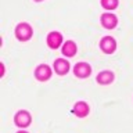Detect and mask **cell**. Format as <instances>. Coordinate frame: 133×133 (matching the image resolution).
<instances>
[{
    "instance_id": "obj_12",
    "label": "cell",
    "mask_w": 133,
    "mask_h": 133,
    "mask_svg": "<svg viewBox=\"0 0 133 133\" xmlns=\"http://www.w3.org/2000/svg\"><path fill=\"white\" fill-rule=\"evenodd\" d=\"M101 6L107 10H114L118 6V0H101Z\"/></svg>"
},
{
    "instance_id": "obj_6",
    "label": "cell",
    "mask_w": 133,
    "mask_h": 133,
    "mask_svg": "<svg viewBox=\"0 0 133 133\" xmlns=\"http://www.w3.org/2000/svg\"><path fill=\"white\" fill-rule=\"evenodd\" d=\"M15 123L18 125L19 128H26L28 125L31 123V115H29L26 111H19L18 114L15 115Z\"/></svg>"
},
{
    "instance_id": "obj_4",
    "label": "cell",
    "mask_w": 133,
    "mask_h": 133,
    "mask_svg": "<svg viewBox=\"0 0 133 133\" xmlns=\"http://www.w3.org/2000/svg\"><path fill=\"white\" fill-rule=\"evenodd\" d=\"M35 76L39 79V81H47V79H50V76H51V69H50L49 65L46 64H42L37 66V69L35 71Z\"/></svg>"
},
{
    "instance_id": "obj_1",
    "label": "cell",
    "mask_w": 133,
    "mask_h": 133,
    "mask_svg": "<svg viewBox=\"0 0 133 133\" xmlns=\"http://www.w3.org/2000/svg\"><path fill=\"white\" fill-rule=\"evenodd\" d=\"M15 36L18 37L19 40H28V39H31V36H32V28H31V25L29 24H19L18 26L15 28Z\"/></svg>"
},
{
    "instance_id": "obj_9",
    "label": "cell",
    "mask_w": 133,
    "mask_h": 133,
    "mask_svg": "<svg viewBox=\"0 0 133 133\" xmlns=\"http://www.w3.org/2000/svg\"><path fill=\"white\" fill-rule=\"evenodd\" d=\"M74 114L76 116H81V118L86 116L87 114H89V107H87V104L83 103V101L76 103V104H75V107H74Z\"/></svg>"
},
{
    "instance_id": "obj_14",
    "label": "cell",
    "mask_w": 133,
    "mask_h": 133,
    "mask_svg": "<svg viewBox=\"0 0 133 133\" xmlns=\"http://www.w3.org/2000/svg\"><path fill=\"white\" fill-rule=\"evenodd\" d=\"M35 2H42V0H35Z\"/></svg>"
},
{
    "instance_id": "obj_11",
    "label": "cell",
    "mask_w": 133,
    "mask_h": 133,
    "mask_svg": "<svg viewBox=\"0 0 133 133\" xmlns=\"http://www.w3.org/2000/svg\"><path fill=\"white\" fill-rule=\"evenodd\" d=\"M75 53H76V44L74 43V42L68 40L66 43L62 46V54L66 57H74Z\"/></svg>"
},
{
    "instance_id": "obj_7",
    "label": "cell",
    "mask_w": 133,
    "mask_h": 133,
    "mask_svg": "<svg viewBox=\"0 0 133 133\" xmlns=\"http://www.w3.org/2000/svg\"><path fill=\"white\" fill-rule=\"evenodd\" d=\"M62 43V35L60 32H51L47 36V44L51 49H58V46Z\"/></svg>"
},
{
    "instance_id": "obj_2",
    "label": "cell",
    "mask_w": 133,
    "mask_h": 133,
    "mask_svg": "<svg viewBox=\"0 0 133 133\" xmlns=\"http://www.w3.org/2000/svg\"><path fill=\"white\" fill-rule=\"evenodd\" d=\"M91 72V68L87 62H78L74 66V74L79 78H87Z\"/></svg>"
},
{
    "instance_id": "obj_3",
    "label": "cell",
    "mask_w": 133,
    "mask_h": 133,
    "mask_svg": "<svg viewBox=\"0 0 133 133\" xmlns=\"http://www.w3.org/2000/svg\"><path fill=\"white\" fill-rule=\"evenodd\" d=\"M100 21H101L103 26L107 28V29L115 28L116 24H118V18H116L114 14H110V12H105V14H103L101 18H100Z\"/></svg>"
},
{
    "instance_id": "obj_10",
    "label": "cell",
    "mask_w": 133,
    "mask_h": 133,
    "mask_svg": "<svg viewBox=\"0 0 133 133\" xmlns=\"http://www.w3.org/2000/svg\"><path fill=\"white\" fill-rule=\"evenodd\" d=\"M112 81H114V74L110 71H104L97 75V82L100 85H110Z\"/></svg>"
},
{
    "instance_id": "obj_13",
    "label": "cell",
    "mask_w": 133,
    "mask_h": 133,
    "mask_svg": "<svg viewBox=\"0 0 133 133\" xmlns=\"http://www.w3.org/2000/svg\"><path fill=\"white\" fill-rule=\"evenodd\" d=\"M18 133H26V132H18Z\"/></svg>"
},
{
    "instance_id": "obj_8",
    "label": "cell",
    "mask_w": 133,
    "mask_h": 133,
    "mask_svg": "<svg viewBox=\"0 0 133 133\" xmlns=\"http://www.w3.org/2000/svg\"><path fill=\"white\" fill-rule=\"evenodd\" d=\"M54 69L58 75H65L69 71V64L66 60H62V58H58V60L54 61Z\"/></svg>"
},
{
    "instance_id": "obj_5",
    "label": "cell",
    "mask_w": 133,
    "mask_h": 133,
    "mask_svg": "<svg viewBox=\"0 0 133 133\" xmlns=\"http://www.w3.org/2000/svg\"><path fill=\"white\" fill-rule=\"evenodd\" d=\"M100 46H101V50H103V51H105L107 54L114 53L115 49H116L115 40L112 39V37H110V36H107V37H104V39H101V42H100Z\"/></svg>"
}]
</instances>
